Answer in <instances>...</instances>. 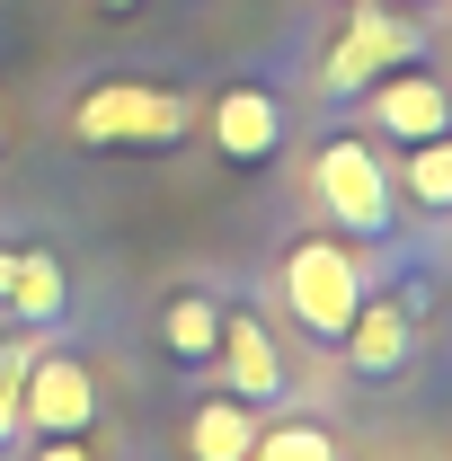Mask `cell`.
<instances>
[{"instance_id": "cell-1", "label": "cell", "mask_w": 452, "mask_h": 461, "mask_svg": "<svg viewBox=\"0 0 452 461\" xmlns=\"http://www.w3.org/2000/svg\"><path fill=\"white\" fill-rule=\"evenodd\" d=\"M364 293H373V267L355 258V240H329V230L284 240V320H293L302 338L338 346Z\"/></svg>"}, {"instance_id": "cell-2", "label": "cell", "mask_w": 452, "mask_h": 461, "mask_svg": "<svg viewBox=\"0 0 452 461\" xmlns=\"http://www.w3.org/2000/svg\"><path fill=\"white\" fill-rule=\"evenodd\" d=\"M311 195H320V213H329L355 249H373V240L399 230V186H391L382 151H373L364 133H329V142L311 151Z\"/></svg>"}, {"instance_id": "cell-3", "label": "cell", "mask_w": 452, "mask_h": 461, "mask_svg": "<svg viewBox=\"0 0 452 461\" xmlns=\"http://www.w3.org/2000/svg\"><path fill=\"white\" fill-rule=\"evenodd\" d=\"M186 133H195V98L142 89V80H98L71 107V142H89V151H177Z\"/></svg>"}, {"instance_id": "cell-4", "label": "cell", "mask_w": 452, "mask_h": 461, "mask_svg": "<svg viewBox=\"0 0 452 461\" xmlns=\"http://www.w3.org/2000/svg\"><path fill=\"white\" fill-rule=\"evenodd\" d=\"M426 54V27L408 18V9H391V0H355V18L338 27V45H329V62H320V89L329 98H364L382 71H399V62Z\"/></svg>"}, {"instance_id": "cell-5", "label": "cell", "mask_w": 452, "mask_h": 461, "mask_svg": "<svg viewBox=\"0 0 452 461\" xmlns=\"http://www.w3.org/2000/svg\"><path fill=\"white\" fill-rule=\"evenodd\" d=\"M98 426V373L71 346H27L18 364V435H89Z\"/></svg>"}, {"instance_id": "cell-6", "label": "cell", "mask_w": 452, "mask_h": 461, "mask_svg": "<svg viewBox=\"0 0 452 461\" xmlns=\"http://www.w3.org/2000/svg\"><path fill=\"white\" fill-rule=\"evenodd\" d=\"M355 115L373 124V142L417 151V142L452 133V89H444V71H426V62H399V71H382V80L355 98Z\"/></svg>"}, {"instance_id": "cell-7", "label": "cell", "mask_w": 452, "mask_h": 461, "mask_svg": "<svg viewBox=\"0 0 452 461\" xmlns=\"http://www.w3.org/2000/svg\"><path fill=\"white\" fill-rule=\"evenodd\" d=\"M213 151H222L231 169H267L284 160V142H293V115H284V89L276 80H231L213 89Z\"/></svg>"}, {"instance_id": "cell-8", "label": "cell", "mask_w": 452, "mask_h": 461, "mask_svg": "<svg viewBox=\"0 0 452 461\" xmlns=\"http://www.w3.org/2000/svg\"><path fill=\"white\" fill-rule=\"evenodd\" d=\"M346 373L355 382H399L408 373V355H417V293H364L355 302V320H346Z\"/></svg>"}, {"instance_id": "cell-9", "label": "cell", "mask_w": 452, "mask_h": 461, "mask_svg": "<svg viewBox=\"0 0 452 461\" xmlns=\"http://www.w3.org/2000/svg\"><path fill=\"white\" fill-rule=\"evenodd\" d=\"M213 364H222V391L249 408H284L293 400V364H284V338L258 320V311H222V346H213Z\"/></svg>"}, {"instance_id": "cell-10", "label": "cell", "mask_w": 452, "mask_h": 461, "mask_svg": "<svg viewBox=\"0 0 452 461\" xmlns=\"http://www.w3.org/2000/svg\"><path fill=\"white\" fill-rule=\"evenodd\" d=\"M0 311H9V329L45 338L62 311H71V267H62L54 249H18V267H9V285H0Z\"/></svg>"}, {"instance_id": "cell-11", "label": "cell", "mask_w": 452, "mask_h": 461, "mask_svg": "<svg viewBox=\"0 0 452 461\" xmlns=\"http://www.w3.org/2000/svg\"><path fill=\"white\" fill-rule=\"evenodd\" d=\"M258 426H267V408L231 400V391H204V400L186 408L177 444H186V461H249V444H258Z\"/></svg>"}, {"instance_id": "cell-12", "label": "cell", "mask_w": 452, "mask_h": 461, "mask_svg": "<svg viewBox=\"0 0 452 461\" xmlns=\"http://www.w3.org/2000/svg\"><path fill=\"white\" fill-rule=\"evenodd\" d=\"M160 346H169L186 373H204L213 346H222V302H213L204 285H177L169 302H160Z\"/></svg>"}, {"instance_id": "cell-13", "label": "cell", "mask_w": 452, "mask_h": 461, "mask_svg": "<svg viewBox=\"0 0 452 461\" xmlns=\"http://www.w3.org/2000/svg\"><path fill=\"white\" fill-rule=\"evenodd\" d=\"M399 213H426V222H444L452 213V133H435V142H417L408 160H399Z\"/></svg>"}, {"instance_id": "cell-14", "label": "cell", "mask_w": 452, "mask_h": 461, "mask_svg": "<svg viewBox=\"0 0 452 461\" xmlns=\"http://www.w3.org/2000/svg\"><path fill=\"white\" fill-rule=\"evenodd\" d=\"M249 461H346V444L320 417H267L258 444H249Z\"/></svg>"}, {"instance_id": "cell-15", "label": "cell", "mask_w": 452, "mask_h": 461, "mask_svg": "<svg viewBox=\"0 0 452 461\" xmlns=\"http://www.w3.org/2000/svg\"><path fill=\"white\" fill-rule=\"evenodd\" d=\"M27 346H36V338H9V346H0V453L18 444V364H27Z\"/></svg>"}, {"instance_id": "cell-16", "label": "cell", "mask_w": 452, "mask_h": 461, "mask_svg": "<svg viewBox=\"0 0 452 461\" xmlns=\"http://www.w3.org/2000/svg\"><path fill=\"white\" fill-rule=\"evenodd\" d=\"M27 461H98V453H89V435H36Z\"/></svg>"}, {"instance_id": "cell-17", "label": "cell", "mask_w": 452, "mask_h": 461, "mask_svg": "<svg viewBox=\"0 0 452 461\" xmlns=\"http://www.w3.org/2000/svg\"><path fill=\"white\" fill-rule=\"evenodd\" d=\"M98 9H107V18H133V9H142V0H98Z\"/></svg>"}, {"instance_id": "cell-18", "label": "cell", "mask_w": 452, "mask_h": 461, "mask_svg": "<svg viewBox=\"0 0 452 461\" xmlns=\"http://www.w3.org/2000/svg\"><path fill=\"white\" fill-rule=\"evenodd\" d=\"M9 267H18V249H0V285H9Z\"/></svg>"}, {"instance_id": "cell-19", "label": "cell", "mask_w": 452, "mask_h": 461, "mask_svg": "<svg viewBox=\"0 0 452 461\" xmlns=\"http://www.w3.org/2000/svg\"><path fill=\"white\" fill-rule=\"evenodd\" d=\"M0 151H9V115H0Z\"/></svg>"}, {"instance_id": "cell-20", "label": "cell", "mask_w": 452, "mask_h": 461, "mask_svg": "<svg viewBox=\"0 0 452 461\" xmlns=\"http://www.w3.org/2000/svg\"><path fill=\"white\" fill-rule=\"evenodd\" d=\"M426 9H435V0H426Z\"/></svg>"}]
</instances>
